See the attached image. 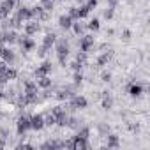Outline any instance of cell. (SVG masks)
<instances>
[{"label": "cell", "instance_id": "6da1fadb", "mask_svg": "<svg viewBox=\"0 0 150 150\" xmlns=\"http://www.w3.org/2000/svg\"><path fill=\"white\" fill-rule=\"evenodd\" d=\"M23 97L27 101V104H35L39 101V87L35 81L27 80L25 81V90H23Z\"/></svg>", "mask_w": 150, "mask_h": 150}, {"label": "cell", "instance_id": "7a4b0ae2", "mask_svg": "<svg viewBox=\"0 0 150 150\" xmlns=\"http://www.w3.org/2000/svg\"><path fill=\"white\" fill-rule=\"evenodd\" d=\"M55 50H57V57H58L60 65L65 67V60H67V55H69V51H71L69 42H67L65 39H57V41H55Z\"/></svg>", "mask_w": 150, "mask_h": 150}, {"label": "cell", "instance_id": "3957f363", "mask_svg": "<svg viewBox=\"0 0 150 150\" xmlns=\"http://www.w3.org/2000/svg\"><path fill=\"white\" fill-rule=\"evenodd\" d=\"M16 131H18L20 136H25L27 131H30V117L21 115V117L18 118V122H16Z\"/></svg>", "mask_w": 150, "mask_h": 150}, {"label": "cell", "instance_id": "277c9868", "mask_svg": "<svg viewBox=\"0 0 150 150\" xmlns=\"http://www.w3.org/2000/svg\"><path fill=\"white\" fill-rule=\"evenodd\" d=\"M69 106H71L72 110H85V108L88 106V101H87L83 96H76V94H74V96L69 99Z\"/></svg>", "mask_w": 150, "mask_h": 150}, {"label": "cell", "instance_id": "5b68a950", "mask_svg": "<svg viewBox=\"0 0 150 150\" xmlns=\"http://www.w3.org/2000/svg\"><path fill=\"white\" fill-rule=\"evenodd\" d=\"M94 46H96L94 35H83V37H81V41H80V50H81V51L88 53L90 50H94Z\"/></svg>", "mask_w": 150, "mask_h": 150}, {"label": "cell", "instance_id": "8992f818", "mask_svg": "<svg viewBox=\"0 0 150 150\" xmlns=\"http://www.w3.org/2000/svg\"><path fill=\"white\" fill-rule=\"evenodd\" d=\"M0 58L4 62H7V64H13L16 60V55H14V51L11 48H6L4 44H0Z\"/></svg>", "mask_w": 150, "mask_h": 150}, {"label": "cell", "instance_id": "52a82bcc", "mask_svg": "<svg viewBox=\"0 0 150 150\" xmlns=\"http://www.w3.org/2000/svg\"><path fill=\"white\" fill-rule=\"evenodd\" d=\"M32 11V18H37V21H46L50 18V13L42 9V6H35L30 9Z\"/></svg>", "mask_w": 150, "mask_h": 150}, {"label": "cell", "instance_id": "ba28073f", "mask_svg": "<svg viewBox=\"0 0 150 150\" xmlns=\"http://www.w3.org/2000/svg\"><path fill=\"white\" fill-rule=\"evenodd\" d=\"M18 42L21 44V50L23 51H32L34 48H35V42H34V39L30 37V35H23V37H18Z\"/></svg>", "mask_w": 150, "mask_h": 150}, {"label": "cell", "instance_id": "9c48e42d", "mask_svg": "<svg viewBox=\"0 0 150 150\" xmlns=\"http://www.w3.org/2000/svg\"><path fill=\"white\" fill-rule=\"evenodd\" d=\"M42 127H44V115H41V113L32 115V117H30V129L41 131Z\"/></svg>", "mask_w": 150, "mask_h": 150}, {"label": "cell", "instance_id": "30bf717a", "mask_svg": "<svg viewBox=\"0 0 150 150\" xmlns=\"http://www.w3.org/2000/svg\"><path fill=\"white\" fill-rule=\"evenodd\" d=\"M90 148L88 145V139H83V138H72V150H87Z\"/></svg>", "mask_w": 150, "mask_h": 150}, {"label": "cell", "instance_id": "8fae6325", "mask_svg": "<svg viewBox=\"0 0 150 150\" xmlns=\"http://www.w3.org/2000/svg\"><path fill=\"white\" fill-rule=\"evenodd\" d=\"M51 72V62H42L37 69H35V78H41V76H48Z\"/></svg>", "mask_w": 150, "mask_h": 150}, {"label": "cell", "instance_id": "7c38bea8", "mask_svg": "<svg viewBox=\"0 0 150 150\" xmlns=\"http://www.w3.org/2000/svg\"><path fill=\"white\" fill-rule=\"evenodd\" d=\"M16 18L21 20L23 23L28 21V20H32V11H30V7H23V6H21V7L16 11Z\"/></svg>", "mask_w": 150, "mask_h": 150}, {"label": "cell", "instance_id": "4fadbf2b", "mask_svg": "<svg viewBox=\"0 0 150 150\" xmlns=\"http://www.w3.org/2000/svg\"><path fill=\"white\" fill-rule=\"evenodd\" d=\"M39 30H41L39 21H32V20H28V21L25 23V34H27V35H34V34H37Z\"/></svg>", "mask_w": 150, "mask_h": 150}, {"label": "cell", "instance_id": "5bb4252c", "mask_svg": "<svg viewBox=\"0 0 150 150\" xmlns=\"http://www.w3.org/2000/svg\"><path fill=\"white\" fill-rule=\"evenodd\" d=\"M18 32L14 30V28H9V30H4V39H6V42L7 44H14V42H18Z\"/></svg>", "mask_w": 150, "mask_h": 150}, {"label": "cell", "instance_id": "9a60e30c", "mask_svg": "<svg viewBox=\"0 0 150 150\" xmlns=\"http://www.w3.org/2000/svg\"><path fill=\"white\" fill-rule=\"evenodd\" d=\"M72 23H74V20H72L69 14H62V16L58 18V25H60V28H64V30H69V28L72 27Z\"/></svg>", "mask_w": 150, "mask_h": 150}, {"label": "cell", "instance_id": "2e32d148", "mask_svg": "<svg viewBox=\"0 0 150 150\" xmlns=\"http://www.w3.org/2000/svg\"><path fill=\"white\" fill-rule=\"evenodd\" d=\"M55 41H57V35L53 32H48L44 35V39H42V46H46V48L51 50V46H55Z\"/></svg>", "mask_w": 150, "mask_h": 150}, {"label": "cell", "instance_id": "e0dca14e", "mask_svg": "<svg viewBox=\"0 0 150 150\" xmlns=\"http://www.w3.org/2000/svg\"><path fill=\"white\" fill-rule=\"evenodd\" d=\"M129 96L131 97H139L141 94H143V87L141 85H138V83H132V85H129Z\"/></svg>", "mask_w": 150, "mask_h": 150}, {"label": "cell", "instance_id": "ac0fdd59", "mask_svg": "<svg viewBox=\"0 0 150 150\" xmlns=\"http://www.w3.org/2000/svg\"><path fill=\"white\" fill-rule=\"evenodd\" d=\"M0 76H4V78L7 80V83H9V81H13V80L18 78V71H16L14 67H7V71H6L4 74H0Z\"/></svg>", "mask_w": 150, "mask_h": 150}, {"label": "cell", "instance_id": "d6986e66", "mask_svg": "<svg viewBox=\"0 0 150 150\" xmlns=\"http://www.w3.org/2000/svg\"><path fill=\"white\" fill-rule=\"evenodd\" d=\"M35 83H37L39 88H44V90L51 87V80H50V76H41V78H37Z\"/></svg>", "mask_w": 150, "mask_h": 150}, {"label": "cell", "instance_id": "ffe728a7", "mask_svg": "<svg viewBox=\"0 0 150 150\" xmlns=\"http://www.w3.org/2000/svg\"><path fill=\"white\" fill-rule=\"evenodd\" d=\"M72 30H74V34L76 35H83V32H85V28H87V25H83L80 20L76 21V23H72V27H71Z\"/></svg>", "mask_w": 150, "mask_h": 150}, {"label": "cell", "instance_id": "44dd1931", "mask_svg": "<svg viewBox=\"0 0 150 150\" xmlns=\"http://www.w3.org/2000/svg\"><path fill=\"white\" fill-rule=\"evenodd\" d=\"M72 96H74V94H72L71 90H67V88H65V90H58V92H57V99H58V101H69Z\"/></svg>", "mask_w": 150, "mask_h": 150}, {"label": "cell", "instance_id": "7402d4cb", "mask_svg": "<svg viewBox=\"0 0 150 150\" xmlns=\"http://www.w3.org/2000/svg\"><path fill=\"white\" fill-rule=\"evenodd\" d=\"M113 106V99L108 96V92H103V108L104 110H111Z\"/></svg>", "mask_w": 150, "mask_h": 150}, {"label": "cell", "instance_id": "603a6c76", "mask_svg": "<svg viewBox=\"0 0 150 150\" xmlns=\"http://www.w3.org/2000/svg\"><path fill=\"white\" fill-rule=\"evenodd\" d=\"M120 141H118V136L115 134H108V148H118Z\"/></svg>", "mask_w": 150, "mask_h": 150}, {"label": "cell", "instance_id": "cb8c5ba5", "mask_svg": "<svg viewBox=\"0 0 150 150\" xmlns=\"http://www.w3.org/2000/svg\"><path fill=\"white\" fill-rule=\"evenodd\" d=\"M110 58H111V55H110L108 51L101 53V55H99V58H97V65H101V67H103V65H106V64L110 62Z\"/></svg>", "mask_w": 150, "mask_h": 150}, {"label": "cell", "instance_id": "d4e9b609", "mask_svg": "<svg viewBox=\"0 0 150 150\" xmlns=\"http://www.w3.org/2000/svg\"><path fill=\"white\" fill-rule=\"evenodd\" d=\"M78 132H76V138H83V139H88V136H90V129L88 127H80V129H76Z\"/></svg>", "mask_w": 150, "mask_h": 150}, {"label": "cell", "instance_id": "484cf974", "mask_svg": "<svg viewBox=\"0 0 150 150\" xmlns=\"http://www.w3.org/2000/svg\"><path fill=\"white\" fill-rule=\"evenodd\" d=\"M65 127H69V129H80V120H78V118H74V117H69Z\"/></svg>", "mask_w": 150, "mask_h": 150}, {"label": "cell", "instance_id": "4316f807", "mask_svg": "<svg viewBox=\"0 0 150 150\" xmlns=\"http://www.w3.org/2000/svg\"><path fill=\"white\" fill-rule=\"evenodd\" d=\"M99 27H101V25H99V20H97V18H94V20H90V21L87 23V28L92 30V32H97Z\"/></svg>", "mask_w": 150, "mask_h": 150}, {"label": "cell", "instance_id": "83f0119b", "mask_svg": "<svg viewBox=\"0 0 150 150\" xmlns=\"http://www.w3.org/2000/svg\"><path fill=\"white\" fill-rule=\"evenodd\" d=\"M0 6H2L4 9H7V11L11 13V11H13V9L16 7V0H4V2L0 4Z\"/></svg>", "mask_w": 150, "mask_h": 150}, {"label": "cell", "instance_id": "f1b7e54d", "mask_svg": "<svg viewBox=\"0 0 150 150\" xmlns=\"http://www.w3.org/2000/svg\"><path fill=\"white\" fill-rule=\"evenodd\" d=\"M88 9L85 7V6H81V7H78V20H83V18H87L88 16Z\"/></svg>", "mask_w": 150, "mask_h": 150}, {"label": "cell", "instance_id": "f546056e", "mask_svg": "<svg viewBox=\"0 0 150 150\" xmlns=\"http://www.w3.org/2000/svg\"><path fill=\"white\" fill-rule=\"evenodd\" d=\"M76 62H80L81 65H87V53H85V51H80V53L76 55Z\"/></svg>", "mask_w": 150, "mask_h": 150}, {"label": "cell", "instance_id": "4dcf8cb0", "mask_svg": "<svg viewBox=\"0 0 150 150\" xmlns=\"http://www.w3.org/2000/svg\"><path fill=\"white\" fill-rule=\"evenodd\" d=\"M9 14H11V13H9L7 9H4L2 6H0V21H4V20H7V18H9Z\"/></svg>", "mask_w": 150, "mask_h": 150}, {"label": "cell", "instance_id": "1f68e13d", "mask_svg": "<svg viewBox=\"0 0 150 150\" xmlns=\"http://www.w3.org/2000/svg\"><path fill=\"white\" fill-rule=\"evenodd\" d=\"M44 125H50V127L55 125V117H53L51 113H50L48 117H44Z\"/></svg>", "mask_w": 150, "mask_h": 150}, {"label": "cell", "instance_id": "d6a6232c", "mask_svg": "<svg viewBox=\"0 0 150 150\" xmlns=\"http://www.w3.org/2000/svg\"><path fill=\"white\" fill-rule=\"evenodd\" d=\"M72 80H74V83H76V85H80V83H81V80H83V74H81V71H78V72H74V76H72Z\"/></svg>", "mask_w": 150, "mask_h": 150}, {"label": "cell", "instance_id": "836d02e7", "mask_svg": "<svg viewBox=\"0 0 150 150\" xmlns=\"http://www.w3.org/2000/svg\"><path fill=\"white\" fill-rule=\"evenodd\" d=\"M69 16H71L72 20H78V7H71V11H69Z\"/></svg>", "mask_w": 150, "mask_h": 150}, {"label": "cell", "instance_id": "e575fe53", "mask_svg": "<svg viewBox=\"0 0 150 150\" xmlns=\"http://www.w3.org/2000/svg\"><path fill=\"white\" fill-rule=\"evenodd\" d=\"M71 67H72V71H74V72H78V71H81V67H83V65H81L80 62H76V60H74V62L71 64Z\"/></svg>", "mask_w": 150, "mask_h": 150}, {"label": "cell", "instance_id": "d590c367", "mask_svg": "<svg viewBox=\"0 0 150 150\" xmlns=\"http://www.w3.org/2000/svg\"><path fill=\"white\" fill-rule=\"evenodd\" d=\"M96 6H97V0H88V2L85 4V7H87L88 11H92V9H94Z\"/></svg>", "mask_w": 150, "mask_h": 150}, {"label": "cell", "instance_id": "8d00e7d4", "mask_svg": "<svg viewBox=\"0 0 150 150\" xmlns=\"http://www.w3.org/2000/svg\"><path fill=\"white\" fill-rule=\"evenodd\" d=\"M7 67H9V64H7V62H4V60H0V74H4V72L7 71Z\"/></svg>", "mask_w": 150, "mask_h": 150}, {"label": "cell", "instance_id": "74e56055", "mask_svg": "<svg viewBox=\"0 0 150 150\" xmlns=\"http://www.w3.org/2000/svg\"><path fill=\"white\" fill-rule=\"evenodd\" d=\"M104 18H106V20H111V18H113V7H108V9L104 11Z\"/></svg>", "mask_w": 150, "mask_h": 150}, {"label": "cell", "instance_id": "f35d334b", "mask_svg": "<svg viewBox=\"0 0 150 150\" xmlns=\"http://www.w3.org/2000/svg\"><path fill=\"white\" fill-rule=\"evenodd\" d=\"M48 51H50V48L41 46V48H39V51H37V55H39V57H46V53H48Z\"/></svg>", "mask_w": 150, "mask_h": 150}, {"label": "cell", "instance_id": "ab89813d", "mask_svg": "<svg viewBox=\"0 0 150 150\" xmlns=\"http://www.w3.org/2000/svg\"><path fill=\"white\" fill-rule=\"evenodd\" d=\"M101 80H103V81H110V80H111V74H110V72H103Z\"/></svg>", "mask_w": 150, "mask_h": 150}, {"label": "cell", "instance_id": "60d3db41", "mask_svg": "<svg viewBox=\"0 0 150 150\" xmlns=\"http://www.w3.org/2000/svg\"><path fill=\"white\" fill-rule=\"evenodd\" d=\"M122 39H124V41H129V39H131V32H129V30H124Z\"/></svg>", "mask_w": 150, "mask_h": 150}, {"label": "cell", "instance_id": "b9f144b4", "mask_svg": "<svg viewBox=\"0 0 150 150\" xmlns=\"http://www.w3.org/2000/svg\"><path fill=\"white\" fill-rule=\"evenodd\" d=\"M99 129H101V132H110V127H108V125H104V124H101V125H99Z\"/></svg>", "mask_w": 150, "mask_h": 150}, {"label": "cell", "instance_id": "7bdbcfd3", "mask_svg": "<svg viewBox=\"0 0 150 150\" xmlns=\"http://www.w3.org/2000/svg\"><path fill=\"white\" fill-rule=\"evenodd\" d=\"M18 148H34V146L28 145V143H21V145H18Z\"/></svg>", "mask_w": 150, "mask_h": 150}, {"label": "cell", "instance_id": "ee69618b", "mask_svg": "<svg viewBox=\"0 0 150 150\" xmlns=\"http://www.w3.org/2000/svg\"><path fill=\"white\" fill-rule=\"evenodd\" d=\"M108 4H110V7H113V9H115V6L118 4V0H108Z\"/></svg>", "mask_w": 150, "mask_h": 150}, {"label": "cell", "instance_id": "f6af8a7d", "mask_svg": "<svg viewBox=\"0 0 150 150\" xmlns=\"http://www.w3.org/2000/svg\"><path fill=\"white\" fill-rule=\"evenodd\" d=\"M6 39H4V32H0V44H4Z\"/></svg>", "mask_w": 150, "mask_h": 150}, {"label": "cell", "instance_id": "bcb514c9", "mask_svg": "<svg viewBox=\"0 0 150 150\" xmlns=\"http://www.w3.org/2000/svg\"><path fill=\"white\" fill-rule=\"evenodd\" d=\"M4 97H6V94H4L2 90H0V99H4Z\"/></svg>", "mask_w": 150, "mask_h": 150}, {"label": "cell", "instance_id": "7dc6e473", "mask_svg": "<svg viewBox=\"0 0 150 150\" xmlns=\"http://www.w3.org/2000/svg\"><path fill=\"white\" fill-rule=\"evenodd\" d=\"M44 2H55V0H41V4H44Z\"/></svg>", "mask_w": 150, "mask_h": 150}, {"label": "cell", "instance_id": "c3c4849f", "mask_svg": "<svg viewBox=\"0 0 150 150\" xmlns=\"http://www.w3.org/2000/svg\"><path fill=\"white\" fill-rule=\"evenodd\" d=\"M2 146H4V141H0V148H2Z\"/></svg>", "mask_w": 150, "mask_h": 150}, {"label": "cell", "instance_id": "681fc988", "mask_svg": "<svg viewBox=\"0 0 150 150\" xmlns=\"http://www.w3.org/2000/svg\"><path fill=\"white\" fill-rule=\"evenodd\" d=\"M58 2H64V0H58Z\"/></svg>", "mask_w": 150, "mask_h": 150}, {"label": "cell", "instance_id": "f907efd6", "mask_svg": "<svg viewBox=\"0 0 150 150\" xmlns=\"http://www.w3.org/2000/svg\"><path fill=\"white\" fill-rule=\"evenodd\" d=\"M78 2H81V0H78Z\"/></svg>", "mask_w": 150, "mask_h": 150}]
</instances>
